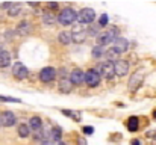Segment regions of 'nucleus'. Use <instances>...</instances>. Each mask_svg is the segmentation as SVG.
I'll list each match as a JSON object with an SVG mask.
<instances>
[{
    "instance_id": "4468645a",
    "label": "nucleus",
    "mask_w": 156,
    "mask_h": 145,
    "mask_svg": "<svg viewBox=\"0 0 156 145\" xmlns=\"http://www.w3.org/2000/svg\"><path fill=\"white\" fill-rule=\"evenodd\" d=\"M30 32H32V26H30V23H27V21H21V23H18V26H17V33H18V35H21V36H27Z\"/></svg>"
},
{
    "instance_id": "c85d7f7f",
    "label": "nucleus",
    "mask_w": 156,
    "mask_h": 145,
    "mask_svg": "<svg viewBox=\"0 0 156 145\" xmlns=\"http://www.w3.org/2000/svg\"><path fill=\"white\" fill-rule=\"evenodd\" d=\"M83 133H85V135H93V133H94V127H91V126L83 127Z\"/></svg>"
},
{
    "instance_id": "a878e982",
    "label": "nucleus",
    "mask_w": 156,
    "mask_h": 145,
    "mask_svg": "<svg viewBox=\"0 0 156 145\" xmlns=\"http://www.w3.org/2000/svg\"><path fill=\"white\" fill-rule=\"evenodd\" d=\"M99 29H100V24H94L91 29H88V36L91 35V36H96V38H97V36L100 35V33H99Z\"/></svg>"
},
{
    "instance_id": "aec40b11",
    "label": "nucleus",
    "mask_w": 156,
    "mask_h": 145,
    "mask_svg": "<svg viewBox=\"0 0 156 145\" xmlns=\"http://www.w3.org/2000/svg\"><path fill=\"white\" fill-rule=\"evenodd\" d=\"M58 40H59V43L64 44V46L73 43V38H71V33H70V32H61V33L58 35Z\"/></svg>"
},
{
    "instance_id": "393cba45",
    "label": "nucleus",
    "mask_w": 156,
    "mask_h": 145,
    "mask_svg": "<svg viewBox=\"0 0 156 145\" xmlns=\"http://www.w3.org/2000/svg\"><path fill=\"white\" fill-rule=\"evenodd\" d=\"M62 113H64V115H67V116H71V118H73V119H76V121H80V118H82L80 112H70V110H62Z\"/></svg>"
},
{
    "instance_id": "423d86ee",
    "label": "nucleus",
    "mask_w": 156,
    "mask_h": 145,
    "mask_svg": "<svg viewBox=\"0 0 156 145\" xmlns=\"http://www.w3.org/2000/svg\"><path fill=\"white\" fill-rule=\"evenodd\" d=\"M96 70L103 76L105 79H108V80L114 79V76H115V65H114V62H112V60H105L103 64H102V65H99Z\"/></svg>"
},
{
    "instance_id": "2f4dec72",
    "label": "nucleus",
    "mask_w": 156,
    "mask_h": 145,
    "mask_svg": "<svg viewBox=\"0 0 156 145\" xmlns=\"http://www.w3.org/2000/svg\"><path fill=\"white\" fill-rule=\"evenodd\" d=\"M59 74H61L62 79H65V77H67V70H65V68H61V70H59Z\"/></svg>"
},
{
    "instance_id": "9d476101",
    "label": "nucleus",
    "mask_w": 156,
    "mask_h": 145,
    "mask_svg": "<svg viewBox=\"0 0 156 145\" xmlns=\"http://www.w3.org/2000/svg\"><path fill=\"white\" fill-rule=\"evenodd\" d=\"M0 121H2V126H5V127H12V126H15L17 118H15V115H14L11 110H5V112L0 113Z\"/></svg>"
},
{
    "instance_id": "412c9836",
    "label": "nucleus",
    "mask_w": 156,
    "mask_h": 145,
    "mask_svg": "<svg viewBox=\"0 0 156 145\" xmlns=\"http://www.w3.org/2000/svg\"><path fill=\"white\" fill-rule=\"evenodd\" d=\"M140 129V123H138V118L136 116H130L127 119V130L129 132H136Z\"/></svg>"
},
{
    "instance_id": "6ab92c4d",
    "label": "nucleus",
    "mask_w": 156,
    "mask_h": 145,
    "mask_svg": "<svg viewBox=\"0 0 156 145\" xmlns=\"http://www.w3.org/2000/svg\"><path fill=\"white\" fill-rule=\"evenodd\" d=\"M55 21H58V17H55L53 12H44V15H43V23H44L46 26H52V24H55Z\"/></svg>"
},
{
    "instance_id": "c756f323",
    "label": "nucleus",
    "mask_w": 156,
    "mask_h": 145,
    "mask_svg": "<svg viewBox=\"0 0 156 145\" xmlns=\"http://www.w3.org/2000/svg\"><path fill=\"white\" fill-rule=\"evenodd\" d=\"M12 5H14V3H9V2H5V3H2V5H0V8H2V9H6V11H9Z\"/></svg>"
},
{
    "instance_id": "473e14b6",
    "label": "nucleus",
    "mask_w": 156,
    "mask_h": 145,
    "mask_svg": "<svg viewBox=\"0 0 156 145\" xmlns=\"http://www.w3.org/2000/svg\"><path fill=\"white\" fill-rule=\"evenodd\" d=\"M132 145H141V141H140V139H133V141H132Z\"/></svg>"
},
{
    "instance_id": "6e6552de",
    "label": "nucleus",
    "mask_w": 156,
    "mask_h": 145,
    "mask_svg": "<svg viewBox=\"0 0 156 145\" xmlns=\"http://www.w3.org/2000/svg\"><path fill=\"white\" fill-rule=\"evenodd\" d=\"M87 36H88V32L82 27V26H76L74 29H73V32H71V38H73V43H76V44H82V43H85L87 41Z\"/></svg>"
},
{
    "instance_id": "7ed1b4c3",
    "label": "nucleus",
    "mask_w": 156,
    "mask_h": 145,
    "mask_svg": "<svg viewBox=\"0 0 156 145\" xmlns=\"http://www.w3.org/2000/svg\"><path fill=\"white\" fill-rule=\"evenodd\" d=\"M96 20V11L93 8H83L77 12V23L80 24H91Z\"/></svg>"
},
{
    "instance_id": "2eb2a0df",
    "label": "nucleus",
    "mask_w": 156,
    "mask_h": 145,
    "mask_svg": "<svg viewBox=\"0 0 156 145\" xmlns=\"http://www.w3.org/2000/svg\"><path fill=\"white\" fill-rule=\"evenodd\" d=\"M29 127L34 130V133L35 132H41L43 130V119L40 116H32L29 119Z\"/></svg>"
},
{
    "instance_id": "f704fd0d",
    "label": "nucleus",
    "mask_w": 156,
    "mask_h": 145,
    "mask_svg": "<svg viewBox=\"0 0 156 145\" xmlns=\"http://www.w3.org/2000/svg\"><path fill=\"white\" fill-rule=\"evenodd\" d=\"M58 145H68V144H65V142H59Z\"/></svg>"
},
{
    "instance_id": "1a4fd4ad",
    "label": "nucleus",
    "mask_w": 156,
    "mask_h": 145,
    "mask_svg": "<svg viewBox=\"0 0 156 145\" xmlns=\"http://www.w3.org/2000/svg\"><path fill=\"white\" fill-rule=\"evenodd\" d=\"M12 74H14L15 79H18V80H24V79L29 76V70H27V67L23 65L21 62H15L14 67H12Z\"/></svg>"
},
{
    "instance_id": "72a5a7b5",
    "label": "nucleus",
    "mask_w": 156,
    "mask_h": 145,
    "mask_svg": "<svg viewBox=\"0 0 156 145\" xmlns=\"http://www.w3.org/2000/svg\"><path fill=\"white\" fill-rule=\"evenodd\" d=\"M29 6H32V8H38L40 3H29Z\"/></svg>"
},
{
    "instance_id": "39448f33",
    "label": "nucleus",
    "mask_w": 156,
    "mask_h": 145,
    "mask_svg": "<svg viewBox=\"0 0 156 145\" xmlns=\"http://www.w3.org/2000/svg\"><path fill=\"white\" fill-rule=\"evenodd\" d=\"M143 82H144V71H143V70L135 71V73L130 76L129 82H127V88H129V91H130V92H135V91L143 85Z\"/></svg>"
},
{
    "instance_id": "c9c22d12",
    "label": "nucleus",
    "mask_w": 156,
    "mask_h": 145,
    "mask_svg": "<svg viewBox=\"0 0 156 145\" xmlns=\"http://www.w3.org/2000/svg\"><path fill=\"white\" fill-rule=\"evenodd\" d=\"M152 145H156V138L153 139V142H152Z\"/></svg>"
},
{
    "instance_id": "f03ea898",
    "label": "nucleus",
    "mask_w": 156,
    "mask_h": 145,
    "mask_svg": "<svg viewBox=\"0 0 156 145\" xmlns=\"http://www.w3.org/2000/svg\"><path fill=\"white\" fill-rule=\"evenodd\" d=\"M120 36H118V29L117 27H112L111 30H108V32H103V33H100L96 40H97V46H108V44H111V43H114L115 40H118Z\"/></svg>"
},
{
    "instance_id": "bb28decb",
    "label": "nucleus",
    "mask_w": 156,
    "mask_h": 145,
    "mask_svg": "<svg viewBox=\"0 0 156 145\" xmlns=\"http://www.w3.org/2000/svg\"><path fill=\"white\" fill-rule=\"evenodd\" d=\"M0 101H6V103H20V100H18V98L8 97V95H0Z\"/></svg>"
},
{
    "instance_id": "58836bf2",
    "label": "nucleus",
    "mask_w": 156,
    "mask_h": 145,
    "mask_svg": "<svg viewBox=\"0 0 156 145\" xmlns=\"http://www.w3.org/2000/svg\"><path fill=\"white\" fill-rule=\"evenodd\" d=\"M0 51H2V50H0Z\"/></svg>"
},
{
    "instance_id": "cd10ccee",
    "label": "nucleus",
    "mask_w": 156,
    "mask_h": 145,
    "mask_svg": "<svg viewBox=\"0 0 156 145\" xmlns=\"http://www.w3.org/2000/svg\"><path fill=\"white\" fill-rule=\"evenodd\" d=\"M108 21H109V18H108V14H102V15H100V18H99V24H100V27L108 26Z\"/></svg>"
},
{
    "instance_id": "f8f14e48",
    "label": "nucleus",
    "mask_w": 156,
    "mask_h": 145,
    "mask_svg": "<svg viewBox=\"0 0 156 145\" xmlns=\"http://www.w3.org/2000/svg\"><path fill=\"white\" fill-rule=\"evenodd\" d=\"M70 80L73 85H82L85 82V73L80 70V68H74L71 73H70Z\"/></svg>"
},
{
    "instance_id": "f3484780",
    "label": "nucleus",
    "mask_w": 156,
    "mask_h": 145,
    "mask_svg": "<svg viewBox=\"0 0 156 145\" xmlns=\"http://www.w3.org/2000/svg\"><path fill=\"white\" fill-rule=\"evenodd\" d=\"M61 136H62V129L61 127H53L52 130L49 132V138H50V141L53 142H61Z\"/></svg>"
},
{
    "instance_id": "4be33fe9",
    "label": "nucleus",
    "mask_w": 156,
    "mask_h": 145,
    "mask_svg": "<svg viewBox=\"0 0 156 145\" xmlns=\"http://www.w3.org/2000/svg\"><path fill=\"white\" fill-rule=\"evenodd\" d=\"M30 132H32V129H30L27 124H20V126H18V136H20V138H27V136H30Z\"/></svg>"
},
{
    "instance_id": "b1692460",
    "label": "nucleus",
    "mask_w": 156,
    "mask_h": 145,
    "mask_svg": "<svg viewBox=\"0 0 156 145\" xmlns=\"http://www.w3.org/2000/svg\"><path fill=\"white\" fill-rule=\"evenodd\" d=\"M93 57L94 59H100V57H103L105 56V48L102 46H96V47L93 48Z\"/></svg>"
},
{
    "instance_id": "0eeeda50",
    "label": "nucleus",
    "mask_w": 156,
    "mask_h": 145,
    "mask_svg": "<svg viewBox=\"0 0 156 145\" xmlns=\"http://www.w3.org/2000/svg\"><path fill=\"white\" fill-rule=\"evenodd\" d=\"M58 76V71L53 68V67H44L41 71H40V80L44 82V83H50L56 79Z\"/></svg>"
},
{
    "instance_id": "7c9ffc66",
    "label": "nucleus",
    "mask_w": 156,
    "mask_h": 145,
    "mask_svg": "<svg viewBox=\"0 0 156 145\" xmlns=\"http://www.w3.org/2000/svg\"><path fill=\"white\" fill-rule=\"evenodd\" d=\"M58 6H59V5H58L56 2H49V3H47V8H49V9H53V11L58 9Z\"/></svg>"
},
{
    "instance_id": "a211bd4d",
    "label": "nucleus",
    "mask_w": 156,
    "mask_h": 145,
    "mask_svg": "<svg viewBox=\"0 0 156 145\" xmlns=\"http://www.w3.org/2000/svg\"><path fill=\"white\" fill-rule=\"evenodd\" d=\"M11 65V54L6 50L0 51V68H6Z\"/></svg>"
},
{
    "instance_id": "ddd939ff",
    "label": "nucleus",
    "mask_w": 156,
    "mask_h": 145,
    "mask_svg": "<svg viewBox=\"0 0 156 145\" xmlns=\"http://www.w3.org/2000/svg\"><path fill=\"white\" fill-rule=\"evenodd\" d=\"M127 48H129V41H127L126 38H121V36H120L118 40H115L114 44H112V50H114L117 54L124 53Z\"/></svg>"
},
{
    "instance_id": "f257e3e1",
    "label": "nucleus",
    "mask_w": 156,
    "mask_h": 145,
    "mask_svg": "<svg viewBox=\"0 0 156 145\" xmlns=\"http://www.w3.org/2000/svg\"><path fill=\"white\" fill-rule=\"evenodd\" d=\"M74 21H77V12L71 8H64V11L58 15V23L62 26H70Z\"/></svg>"
},
{
    "instance_id": "5701e85b",
    "label": "nucleus",
    "mask_w": 156,
    "mask_h": 145,
    "mask_svg": "<svg viewBox=\"0 0 156 145\" xmlns=\"http://www.w3.org/2000/svg\"><path fill=\"white\" fill-rule=\"evenodd\" d=\"M20 12H21V5H20V3H14V5L11 6V9L8 11V15H9V17H17Z\"/></svg>"
},
{
    "instance_id": "dca6fc26",
    "label": "nucleus",
    "mask_w": 156,
    "mask_h": 145,
    "mask_svg": "<svg viewBox=\"0 0 156 145\" xmlns=\"http://www.w3.org/2000/svg\"><path fill=\"white\" fill-rule=\"evenodd\" d=\"M73 88V83L70 80V77H65V79H61L59 80V91L64 92V94H68Z\"/></svg>"
},
{
    "instance_id": "e433bc0d",
    "label": "nucleus",
    "mask_w": 156,
    "mask_h": 145,
    "mask_svg": "<svg viewBox=\"0 0 156 145\" xmlns=\"http://www.w3.org/2000/svg\"><path fill=\"white\" fill-rule=\"evenodd\" d=\"M153 118H155V119H156V110H155V112H153Z\"/></svg>"
},
{
    "instance_id": "20e7f679",
    "label": "nucleus",
    "mask_w": 156,
    "mask_h": 145,
    "mask_svg": "<svg viewBox=\"0 0 156 145\" xmlns=\"http://www.w3.org/2000/svg\"><path fill=\"white\" fill-rule=\"evenodd\" d=\"M100 80H102V74L96 70V68H91L88 71H85V83L90 86V88H96L100 85Z\"/></svg>"
},
{
    "instance_id": "4c0bfd02",
    "label": "nucleus",
    "mask_w": 156,
    "mask_h": 145,
    "mask_svg": "<svg viewBox=\"0 0 156 145\" xmlns=\"http://www.w3.org/2000/svg\"><path fill=\"white\" fill-rule=\"evenodd\" d=\"M0 127H2V121H0Z\"/></svg>"
},
{
    "instance_id": "9b49d317",
    "label": "nucleus",
    "mask_w": 156,
    "mask_h": 145,
    "mask_svg": "<svg viewBox=\"0 0 156 145\" xmlns=\"http://www.w3.org/2000/svg\"><path fill=\"white\" fill-rule=\"evenodd\" d=\"M114 65H115V74L117 76H126L127 73H129V62L127 60H124V59H117L115 62H114Z\"/></svg>"
}]
</instances>
